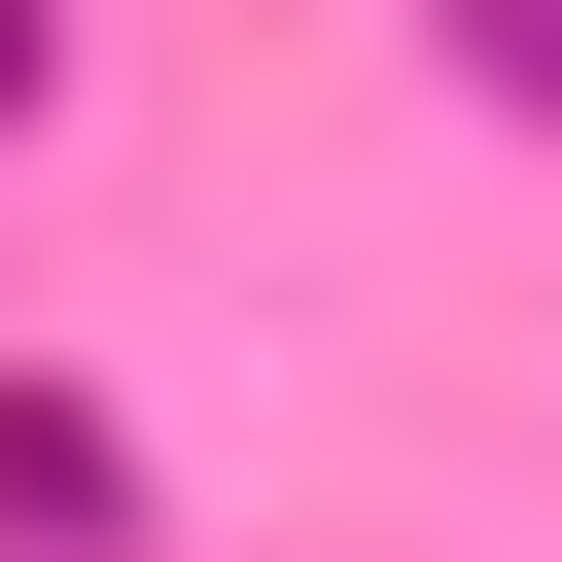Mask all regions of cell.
<instances>
[{
    "instance_id": "cell-1",
    "label": "cell",
    "mask_w": 562,
    "mask_h": 562,
    "mask_svg": "<svg viewBox=\"0 0 562 562\" xmlns=\"http://www.w3.org/2000/svg\"><path fill=\"white\" fill-rule=\"evenodd\" d=\"M0 527H35V562H140V457H105L70 386H0Z\"/></svg>"
}]
</instances>
